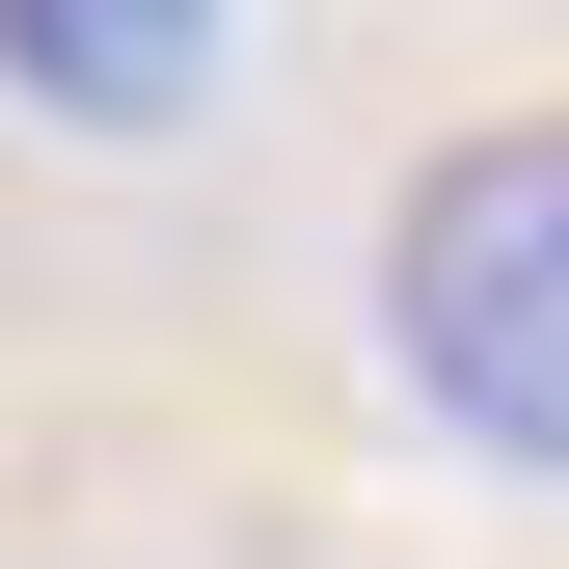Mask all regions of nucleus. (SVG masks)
I'll use <instances>...</instances> for the list:
<instances>
[{
  "label": "nucleus",
  "mask_w": 569,
  "mask_h": 569,
  "mask_svg": "<svg viewBox=\"0 0 569 569\" xmlns=\"http://www.w3.org/2000/svg\"><path fill=\"white\" fill-rule=\"evenodd\" d=\"M380 352H407V407H435L461 461H542V488H569V109L407 163V218H380Z\"/></svg>",
  "instance_id": "obj_1"
},
{
  "label": "nucleus",
  "mask_w": 569,
  "mask_h": 569,
  "mask_svg": "<svg viewBox=\"0 0 569 569\" xmlns=\"http://www.w3.org/2000/svg\"><path fill=\"white\" fill-rule=\"evenodd\" d=\"M0 82H28V109H82V136H136V109H190V82H218V0H0Z\"/></svg>",
  "instance_id": "obj_2"
}]
</instances>
